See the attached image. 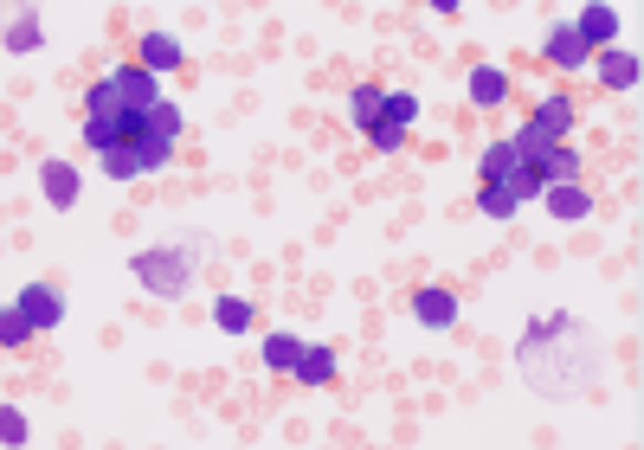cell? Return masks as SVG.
<instances>
[{"mask_svg": "<svg viewBox=\"0 0 644 450\" xmlns=\"http://www.w3.org/2000/svg\"><path fill=\"white\" fill-rule=\"evenodd\" d=\"M129 270H136V283H142L149 297H161V302L193 297V251H188V245H155V251H136Z\"/></svg>", "mask_w": 644, "mask_h": 450, "instance_id": "cell-1", "label": "cell"}, {"mask_svg": "<svg viewBox=\"0 0 644 450\" xmlns=\"http://www.w3.org/2000/svg\"><path fill=\"white\" fill-rule=\"evenodd\" d=\"M104 84L116 90V104H123V110H136V116H149L155 104L168 97V90H161V77H149L136 58H129V65H110V72H104Z\"/></svg>", "mask_w": 644, "mask_h": 450, "instance_id": "cell-2", "label": "cell"}, {"mask_svg": "<svg viewBox=\"0 0 644 450\" xmlns=\"http://www.w3.org/2000/svg\"><path fill=\"white\" fill-rule=\"evenodd\" d=\"M13 309L33 322V335H45V329H59V322H65V297H59L52 283H27V290L13 297Z\"/></svg>", "mask_w": 644, "mask_h": 450, "instance_id": "cell-3", "label": "cell"}, {"mask_svg": "<svg viewBox=\"0 0 644 450\" xmlns=\"http://www.w3.org/2000/svg\"><path fill=\"white\" fill-rule=\"evenodd\" d=\"M136 65L149 77H168V72H181L188 65V45L175 33H142V45H136Z\"/></svg>", "mask_w": 644, "mask_h": 450, "instance_id": "cell-4", "label": "cell"}, {"mask_svg": "<svg viewBox=\"0 0 644 450\" xmlns=\"http://www.w3.org/2000/svg\"><path fill=\"white\" fill-rule=\"evenodd\" d=\"M568 26L580 33L587 52H606V45H619V7H580Z\"/></svg>", "mask_w": 644, "mask_h": 450, "instance_id": "cell-5", "label": "cell"}, {"mask_svg": "<svg viewBox=\"0 0 644 450\" xmlns=\"http://www.w3.org/2000/svg\"><path fill=\"white\" fill-rule=\"evenodd\" d=\"M413 322L419 329H452L457 322V297L445 290V283H425V290L413 297Z\"/></svg>", "mask_w": 644, "mask_h": 450, "instance_id": "cell-6", "label": "cell"}, {"mask_svg": "<svg viewBox=\"0 0 644 450\" xmlns=\"http://www.w3.org/2000/svg\"><path fill=\"white\" fill-rule=\"evenodd\" d=\"M541 200H548V213H555L561 225L593 219V193L580 188V181H561V188H541Z\"/></svg>", "mask_w": 644, "mask_h": 450, "instance_id": "cell-7", "label": "cell"}, {"mask_svg": "<svg viewBox=\"0 0 644 450\" xmlns=\"http://www.w3.org/2000/svg\"><path fill=\"white\" fill-rule=\"evenodd\" d=\"M39 188H45V200H52V213H72L84 181H77L72 161H45V168H39Z\"/></svg>", "mask_w": 644, "mask_h": 450, "instance_id": "cell-8", "label": "cell"}, {"mask_svg": "<svg viewBox=\"0 0 644 450\" xmlns=\"http://www.w3.org/2000/svg\"><path fill=\"white\" fill-rule=\"evenodd\" d=\"M541 58H548V65H561V72H587V65H593V52L580 45V33H573L568 20H561V26L548 33V45H541Z\"/></svg>", "mask_w": 644, "mask_h": 450, "instance_id": "cell-9", "label": "cell"}, {"mask_svg": "<svg viewBox=\"0 0 644 450\" xmlns=\"http://www.w3.org/2000/svg\"><path fill=\"white\" fill-rule=\"evenodd\" d=\"M593 72L606 90H632L638 84V52H625V45H606V52H593Z\"/></svg>", "mask_w": 644, "mask_h": 450, "instance_id": "cell-10", "label": "cell"}, {"mask_svg": "<svg viewBox=\"0 0 644 450\" xmlns=\"http://www.w3.org/2000/svg\"><path fill=\"white\" fill-rule=\"evenodd\" d=\"M341 367L336 347H323V341H304V354H297V367H291V379H304V386H329Z\"/></svg>", "mask_w": 644, "mask_h": 450, "instance_id": "cell-11", "label": "cell"}, {"mask_svg": "<svg viewBox=\"0 0 644 450\" xmlns=\"http://www.w3.org/2000/svg\"><path fill=\"white\" fill-rule=\"evenodd\" d=\"M541 136H555V142H568V129H573V97L568 90H548L541 104H535V116H529Z\"/></svg>", "mask_w": 644, "mask_h": 450, "instance_id": "cell-12", "label": "cell"}, {"mask_svg": "<svg viewBox=\"0 0 644 450\" xmlns=\"http://www.w3.org/2000/svg\"><path fill=\"white\" fill-rule=\"evenodd\" d=\"M509 90H516V84H509L503 65H477V72H471V104H477V110H503Z\"/></svg>", "mask_w": 644, "mask_h": 450, "instance_id": "cell-13", "label": "cell"}, {"mask_svg": "<svg viewBox=\"0 0 644 450\" xmlns=\"http://www.w3.org/2000/svg\"><path fill=\"white\" fill-rule=\"evenodd\" d=\"M535 181L541 188H561V181H580V149H568V142H555V149L535 161Z\"/></svg>", "mask_w": 644, "mask_h": 450, "instance_id": "cell-14", "label": "cell"}, {"mask_svg": "<svg viewBox=\"0 0 644 450\" xmlns=\"http://www.w3.org/2000/svg\"><path fill=\"white\" fill-rule=\"evenodd\" d=\"M380 110H387V84H355V90H348V122H355L361 136L380 122Z\"/></svg>", "mask_w": 644, "mask_h": 450, "instance_id": "cell-15", "label": "cell"}, {"mask_svg": "<svg viewBox=\"0 0 644 450\" xmlns=\"http://www.w3.org/2000/svg\"><path fill=\"white\" fill-rule=\"evenodd\" d=\"M516 168H522V154H516V142H509V136L477 149V181H509Z\"/></svg>", "mask_w": 644, "mask_h": 450, "instance_id": "cell-16", "label": "cell"}, {"mask_svg": "<svg viewBox=\"0 0 644 450\" xmlns=\"http://www.w3.org/2000/svg\"><path fill=\"white\" fill-rule=\"evenodd\" d=\"M477 213H484V219H516V213H522L516 181H484V188H477Z\"/></svg>", "mask_w": 644, "mask_h": 450, "instance_id": "cell-17", "label": "cell"}, {"mask_svg": "<svg viewBox=\"0 0 644 450\" xmlns=\"http://www.w3.org/2000/svg\"><path fill=\"white\" fill-rule=\"evenodd\" d=\"M181 122H188L181 104H175V97H161V104L142 116V136H149V142H175V136H181ZM142 136H136V142H142Z\"/></svg>", "mask_w": 644, "mask_h": 450, "instance_id": "cell-18", "label": "cell"}, {"mask_svg": "<svg viewBox=\"0 0 644 450\" xmlns=\"http://www.w3.org/2000/svg\"><path fill=\"white\" fill-rule=\"evenodd\" d=\"M258 354H265L271 374H291V367H297V354H304V341L291 335V329H277V335H265V347H258Z\"/></svg>", "mask_w": 644, "mask_h": 450, "instance_id": "cell-19", "label": "cell"}, {"mask_svg": "<svg viewBox=\"0 0 644 450\" xmlns=\"http://www.w3.org/2000/svg\"><path fill=\"white\" fill-rule=\"evenodd\" d=\"M39 39H45V26H39L33 7H27V13H13V26H7V52H13V58H27V52H39Z\"/></svg>", "mask_w": 644, "mask_h": 450, "instance_id": "cell-20", "label": "cell"}, {"mask_svg": "<svg viewBox=\"0 0 644 450\" xmlns=\"http://www.w3.org/2000/svg\"><path fill=\"white\" fill-rule=\"evenodd\" d=\"M213 329H220V335H245V329H252V302L245 297H220L213 302Z\"/></svg>", "mask_w": 644, "mask_h": 450, "instance_id": "cell-21", "label": "cell"}, {"mask_svg": "<svg viewBox=\"0 0 644 450\" xmlns=\"http://www.w3.org/2000/svg\"><path fill=\"white\" fill-rule=\"evenodd\" d=\"M97 161H104V174H110V181H136V174H142V154H136V142H123V149H104Z\"/></svg>", "mask_w": 644, "mask_h": 450, "instance_id": "cell-22", "label": "cell"}, {"mask_svg": "<svg viewBox=\"0 0 644 450\" xmlns=\"http://www.w3.org/2000/svg\"><path fill=\"white\" fill-rule=\"evenodd\" d=\"M380 122L413 129V122H419V97H413V90H387V110H380Z\"/></svg>", "mask_w": 644, "mask_h": 450, "instance_id": "cell-23", "label": "cell"}, {"mask_svg": "<svg viewBox=\"0 0 644 450\" xmlns=\"http://www.w3.org/2000/svg\"><path fill=\"white\" fill-rule=\"evenodd\" d=\"M27 341H33V322L7 302V309H0V347H27Z\"/></svg>", "mask_w": 644, "mask_h": 450, "instance_id": "cell-24", "label": "cell"}, {"mask_svg": "<svg viewBox=\"0 0 644 450\" xmlns=\"http://www.w3.org/2000/svg\"><path fill=\"white\" fill-rule=\"evenodd\" d=\"M27 438H33V425H27V413H20V406H7V399H0V444H27Z\"/></svg>", "mask_w": 644, "mask_h": 450, "instance_id": "cell-25", "label": "cell"}, {"mask_svg": "<svg viewBox=\"0 0 644 450\" xmlns=\"http://www.w3.org/2000/svg\"><path fill=\"white\" fill-rule=\"evenodd\" d=\"M136 154H142V174H161V168L175 161V142H149V136H142V142H136Z\"/></svg>", "mask_w": 644, "mask_h": 450, "instance_id": "cell-26", "label": "cell"}, {"mask_svg": "<svg viewBox=\"0 0 644 450\" xmlns=\"http://www.w3.org/2000/svg\"><path fill=\"white\" fill-rule=\"evenodd\" d=\"M368 142H374L380 154H400V149H407V129H400V122H374V129H368Z\"/></svg>", "mask_w": 644, "mask_h": 450, "instance_id": "cell-27", "label": "cell"}]
</instances>
